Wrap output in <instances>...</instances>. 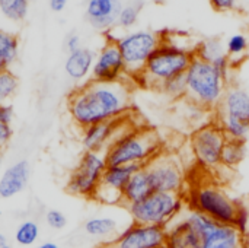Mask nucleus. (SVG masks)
Listing matches in <instances>:
<instances>
[{
    "label": "nucleus",
    "mask_w": 249,
    "mask_h": 248,
    "mask_svg": "<svg viewBox=\"0 0 249 248\" xmlns=\"http://www.w3.org/2000/svg\"><path fill=\"white\" fill-rule=\"evenodd\" d=\"M185 32L172 31L168 41L160 42L146 61L143 72L133 80L144 88L159 89L171 77L185 75L194 58V47L184 44Z\"/></svg>",
    "instance_id": "nucleus-2"
},
{
    "label": "nucleus",
    "mask_w": 249,
    "mask_h": 248,
    "mask_svg": "<svg viewBox=\"0 0 249 248\" xmlns=\"http://www.w3.org/2000/svg\"><path fill=\"white\" fill-rule=\"evenodd\" d=\"M159 38L156 32L149 29H139L123 34L117 47L123 56L127 77L133 82L144 69L147 58L159 45Z\"/></svg>",
    "instance_id": "nucleus-7"
},
{
    "label": "nucleus",
    "mask_w": 249,
    "mask_h": 248,
    "mask_svg": "<svg viewBox=\"0 0 249 248\" xmlns=\"http://www.w3.org/2000/svg\"><path fill=\"white\" fill-rule=\"evenodd\" d=\"M0 248H13L9 244L7 237H6L4 234H1V232H0Z\"/></svg>",
    "instance_id": "nucleus-42"
},
{
    "label": "nucleus",
    "mask_w": 249,
    "mask_h": 248,
    "mask_svg": "<svg viewBox=\"0 0 249 248\" xmlns=\"http://www.w3.org/2000/svg\"><path fill=\"white\" fill-rule=\"evenodd\" d=\"M143 7L142 0H133L127 4H123V9L120 10L118 19H117V26L121 29H128L137 23L140 10Z\"/></svg>",
    "instance_id": "nucleus-30"
},
{
    "label": "nucleus",
    "mask_w": 249,
    "mask_h": 248,
    "mask_svg": "<svg viewBox=\"0 0 249 248\" xmlns=\"http://www.w3.org/2000/svg\"><path fill=\"white\" fill-rule=\"evenodd\" d=\"M217 124L223 129L225 134L228 139H235V140H245L249 134V124L229 118V117H219Z\"/></svg>",
    "instance_id": "nucleus-29"
},
{
    "label": "nucleus",
    "mask_w": 249,
    "mask_h": 248,
    "mask_svg": "<svg viewBox=\"0 0 249 248\" xmlns=\"http://www.w3.org/2000/svg\"><path fill=\"white\" fill-rule=\"evenodd\" d=\"M146 170L150 177L153 191L184 194L185 191V172L175 155L160 152L153 158Z\"/></svg>",
    "instance_id": "nucleus-10"
},
{
    "label": "nucleus",
    "mask_w": 249,
    "mask_h": 248,
    "mask_svg": "<svg viewBox=\"0 0 249 248\" xmlns=\"http://www.w3.org/2000/svg\"><path fill=\"white\" fill-rule=\"evenodd\" d=\"M19 56V39L15 32L0 29V73L9 72Z\"/></svg>",
    "instance_id": "nucleus-22"
},
{
    "label": "nucleus",
    "mask_w": 249,
    "mask_h": 248,
    "mask_svg": "<svg viewBox=\"0 0 249 248\" xmlns=\"http://www.w3.org/2000/svg\"><path fill=\"white\" fill-rule=\"evenodd\" d=\"M104 34V38H105V44H117L120 41V38L123 37V34H118V26L112 28V29H108Z\"/></svg>",
    "instance_id": "nucleus-40"
},
{
    "label": "nucleus",
    "mask_w": 249,
    "mask_h": 248,
    "mask_svg": "<svg viewBox=\"0 0 249 248\" xmlns=\"http://www.w3.org/2000/svg\"><path fill=\"white\" fill-rule=\"evenodd\" d=\"M85 232L93 238H108L118 232V222L111 216H93L85 222Z\"/></svg>",
    "instance_id": "nucleus-24"
},
{
    "label": "nucleus",
    "mask_w": 249,
    "mask_h": 248,
    "mask_svg": "<svg viewBox=\"0 0 249 248\" xmlns=\"http://www.w3.org/2000/svg\"><path fill=\"white\" fill-rule=\"evenodd\" d=\"M34 248H61L58 244H55V243H42V244H39V246H36V247Z\"/></svg>",
    "instance_id": "nucleus-43"
},
{
    "label": "nucleus",
    "mask_w": 249,
    "mask_h": 248,
    "mask_svg": "<svg viewBox=\"0 0 249 248\" xmlns=\"http://www.w3.org/2000/svg\"><path fill=\"white\" fill-rule=\"evenodd\" d=\"M217 113L219 117H229L249 124V92L238 86L228 88Z\"/></svg>",
    "instance_id": "nucleus-18"
},
{
    "label": "nucleus",
    "mask_w": 249,
    "mask_h": 248,
    "mask_svg": "<svg viewBox=\"0 0 249 248\" xmlns=\"http://www.w3.org/2000/svg\"><path fill=\"white\" fill-rule=\"evenodd\" d=\"M152 193H153V187H152V183H150L149 172H147L146 167L140 168L128 180L125 189L123 191L121 205L128 208V206H131L134 203H139V202L144 200Z\"/></svg>",
    "instance_id": "nucleus-21"
},
{
    "label": "nucleus",
    "mask_w": 249,
    "mask_h": 248,
    "mask_svg": "<svg viewBox=\"0 0 249 248\" xmlns=\"http://www.w3.org/2000/svg\"><path fill=\"white\" fill-rule=\"evenodd\" d=\"M162 94L172 99H184L187 96V82H185V75H178L175 77L168 79L163 82L159 89Z\"/></svg>",
    "instance_id": "nucleus-31"
},
{
    "label": "nucleus",
    "mask_w": 249,
    "mask_h": 248,
    "mask_svg": "<svg viewBox=\"0 0 249 248\" xmlns=\"http://www.w3.org/2000/svg\"><path fill=\"white\" fill-rule=\"evenodd\" d=\"M185 99L203 110H217L225 94L226 82L214 70L213 64L194 57L185 72Z\"/></svg>",
    "instance_id": "nucleus-4"
},
{
    "label": "nucleus",
    "mask_w": 249,
    "mask_h": 248,
    "mask_svg": "<svg viewBox=\"0 0 249 248\" xmlns=\"http://www.w3.org/2000/svg\"><path fill=\"white\" fill-rule=\"evenodd\" d=\"M86 1H90V0H86Z\"/></svg>",
    "instance_id": "nucleus-47"
},
{
    "label": "nucleus",
    "mask_w": 249,
    "mask_h": 248,
    "mask_svg": "<svg viewBox=\"0 0 249 248\" xmlns=\"http://www.w3.org/2000/svg\"><path fill=\"white\" fill-rule=\"evenodd\" d=\"M225 48H226V56L231 58V61L235 66L238 60L247 56L249 48V38L245 34H233L226 41Z\"/></svg>",
    "instance_id": "nucleus-28"
},
{
    "label": "nucleus",
    "mask_w": 249,
    "mask_h": 248,
    "mask_svg": "<svg viewBox=\"0 0 249 248\" xmlns=\"http://www.w3.org/2000/svg\"><path fill=\"white\" fill-rule=\"evenodd\" d=\"M50 9L55 13H60L66 9L67 6V0H48Z\"/></svg>",
    "instance_id": "nucleus-41"
},
{
    "label": "nucleus",
    "mask_w": 249,
    "mask_h": 248,
    "mask_svg": "<svg viewBox=\"0 0 249 248\" xmlns=\"http://www.w3.org/2000/svg\"><path fill=\"white\" fill-rule=\"evenodd\" d=\"M45 222H47V225H48L51 229L58 231V229L66 228V225H67V218H66V215H64L63 212L55 210V209H51V210H48V212L45 213Z\"/></svg>",
    "instance_id": "nucleus-35"
},
{
    "label": "nucleus",
    "mask_w": 249,
    "mask_h": 248,
    "mask_svg": "<svg viewBox=\"0 0 249 248\" xmlns=\"http://www.w3.org/2000/svg\"><path fill=\"white\" fill-rule=\"evenodd\" d=\"M242 248H249V243H248V238H247V241H245V244H244V247Z\"/></svg>",
    "instance_id": "nucleus-46"
},
{
    "label": "nucleus",
    "mask_w": 249,
    "mask_h": 248,
    "mask_svg": "<svg viewBox=\"0 0 249 248\" xmlns=\"http://www.w3.org/2000/svg\"><path fill=\"white\" fill-rule=\"evenodd\" d=\"M247 241L233 225L216 224L201 237L200 248H242Z\"/></svg>",
    "instance_id": "nucleus-19"
},
{
    "label": "nucleus",
    "mask_w": 249,
    "mask_h": 248,
    "mask_svg": "<svg viewBox=\"0 0 249 248\" xmlns=\"http://www.w3.org/2000/svg\"><path fill=\"white\" fill-rule=\"evenodd\" d=\"M38 238H39V225L32 219L22 221L15 231V241L22 247L34 246L38 241Z\"/></svg>",
    "instance_id": "nucleus-27"
},
{
    "label": "nucleus",
    "mask_w": 249,
    "mask_h": 248,
    "mask_svg": "<svg viewBox=\"0 0 249 248\" xmlns=\"http://www.w3.org/2000/svg\"><path fill=\"white\" fill-rule=\"evenodd\" d=\"M226 134L217 123L200 126L191 134V151L197 164L206 170L222 167V152L226 145Z\"/></svg>",
    "instance_id": "nucleus-8"
},
{
    "label": "nucleus",
    "mask_w": 249,
    "mask_h": 248,
    "mask_svg": "<svg viewBox=\"0 0 249 248\" xmlns=\"http://www.w3.org/2000/svg\"><path fill=\"white\" fill-rule=\"evenodd\" d=\"M187 209L184 194L153 191L144 200L127 208L134 224L168 228Z\"/></svg>",
    "instance_id": "nucleus-5"
},
{
    "label": "nucleus",
    "mask_w": 249,
    "mask_h": 248,
    "mask_svg": "<svg viewBox=\"0 0 249 248\" xmlns=\"http://www.w3.org/2000/svg\"><path fill=\"white\" fill-rule=\"evenodd\" d=\"M131 82L102 83L89 80L69 96V113L73 121L86 129L127 115L131 110Z\"/></svg>",
    "instance_id": "nucleus-1"
},
{
    "label": "nucleus",
    "mask_w": 249,
    "mask_h": 248,
    "mask_svg": "<svg viewBox=\"0 0 249 248\" xmlns=\"http://www.w3.org/2000/svg\"><path fill=\"white\" fill-rule=\"evenodd\" d=\"M1 165H3V155L0 153V170H1Z\"/></svg>",
    "instance_id": "nucleus-45"
},
{
    "label": "nucleus",
    "mask_w": 249,
    "mask_h": 248,
    "mask_svg": "<svg viewBox=\"0 0 249 248\" xmlns=\"http://www.w3.org/2000/svg\"><path fill=\"white\" fill-rule=\"evenodd\" d=\"M96 54L90 48H80L67 54L64 61V72L73 82H83L92 75V67Z\"/></svg>",
    "instance_id": "nucleus-20"
},
{
    "label": "nucleus",
    "mask_w": 249,
    "mask_h": 248,
    "mask_svg": "<svg viewBox=\"0 0 249 248\" xmlns=\"http://www.w3.org/2000/svg\"><path fill=\"white\" fill-rule=\"evenodd\" d=\"M29 12V0H0V18L7 25L22 23Z\"/></svg>",
    "instance_id": "nucleus-23"
},
{
    "label": "nucleus",
    "mask_w": 249,
    "mask_h": 248,
    "mask_svg": "<svg viewBox=\"0 0 249 248\" xmlns=\"http://www.w3.org/2000/svg\"><path fill=\"white\" fill-rule=\"evenodd\" d=\"M245 156H247L245 140L228 139L222 152V167L226 170H233L242 164Z\"/></svg>",
    "instance_id": "nucleus-25"
},
{
    "label": "nucleus",
    "mask_w": 249,
    "mask_h": 248,
    "mask_svg": "<svg viewBox=\"0 0 249 248\" xmlns=\"http://www.w3.org/2000/svg\"><path fill=\"white\" fill-rule=\"evenodd\" d=\"M82 48V39L77 34H70L66 39V50L67 53H74Z\"/></svg>",
    "instance_id": "nucleus-37"
},
{
    "label": "nucleus",
    "mask_w": 249,
    "mask_h": 248,
    "mask_svg": "<svg viewBox=\"0 0 249 248\" xmlns=\"http://www.w3.org/2000/svg\"><path fill=\"white\" fill-rule=\"evenodd\" d=\"M201 238L184 213L166 228L165 248H200Z\"/></svg>",
    "instance_id": "nucleus-17"
},
{
    "label": "nucleus",
    "mask_w": 249,
    "mask_h": 248,
    "mask_svg": "<svg viewBox=\"0 0 249 248\" xmlns=\"http://www.w3.org/2000/svg\"><path fill=\"white\" fill-rule=\"evenodd\" d=\"M150 1H153V3H156V4H163V3H166V0H150Z\"/></svg>",
    "instance_id": "nucleus-44"
},
{
    "label": "nucleus",
    "mask_w": 249,
    "mask_h": 248,
    "mask_svg": "<svg viewBox=\"0 0 249 248\" xmlns=\"http://www.w3.org/2000/svg\"><path fill=\"white\" fill-rule=\"evenodd\" d=\"M140 168L143 167H139V165L107 167L93 199L104 205H121L123 191L128 180Z\"/></svg>",
    "instance_id": "nucleus-13"
},
{
    "label": "nucleus",
    "mask_w": 249,
    "mask_h": 248,
    "mask_svg": "<svg viewBox=\"0 0 249 248\" xmlns=\"http://www.w3.org/2000/svg\"><path fill=\"white\" fill-rule=\"evenodd\" d=\"M12 134H13V132H12L10 124L0 123V149H1V148H4V146L10 142Z\"/></svg>",
    "instance_id": "nucleus-38"
},
{
    "label": "nucleus",
    "mask_w": 249,
    "mask_h": 248,
    "mask_svg": "<svg viewBox=\"0 0 249 248\" xmlns=\"http://www.w3.org/2000/svg\"><path fill=\"white\" fill-rule=\"evenodd\" d=\"M244 237H248L249 232V209L239 202V206H238V210H236V215H235V219H233V224H232Z\"/></svg>",
    "instance_id": "nucleus-33"
},
{
    "label": "nucleus",
    "mask_w": 249,
    "mask_h": 248,
    "mask_svg": "<svg viewBox=\"0 0 249 248\" xmlns=\"http://www.w3.org/2000/svg\"><path fill=\"white\" fill-rule=\"evenodd\" d=\"M134 129L128 124L127 115L121 118H115L111 121L98 123L83 129L82 134V145L88 152H99L105 153L107 149L124 133Z\"/></svg>",
    "instance_id": "nucleus-11"
},
{
    "label": "nucleus",
    "mask_w": 249,
    "mask_h": 248,
    "mask_svg": "<svg viewBox=\"0 0 249 248\" xmlns=\"http://www.w3.org/2000/svg\"><path fill=\"white\" fill-rule=\"evenodd\" d=\"M90 80L102 83H115L130 80L127 77L125 64L117 44H104L95 57Z\"/></svg>",
    "instance_id": "nucleus-14"
},
{
    "label": "nucleus",
    "mask_w": 249,
    "mask_h": 248,
    "mask_svg": "<svg viewBox=\"0 0 249 248\" xmlns=\"http://www.w3.org/2000/svg\"><path fill=\"white\" fill-rule=\"evenodd\" d=\"M18 85V77L10 70L0 73V105L7 104V101L15 95Z\"/></svg>",
    "instance_id": "nucleus-32"
},
{
    "label": "nucleus",
    "mask_w": 249,
    "mask_h": 248,
    "mask_svg": "<svg viewBox=\"0 0 249 248\" xmlns=\"http://www.w3.org/2000/svg\"><path fill=\"white\" fill-rule=\"evenodd\" d=\"M29 175L31 167L28 161L20 159L9 165L0 175V197L12 199L20 194L29 183Z\"/></svg>",
    "instance_id": "nucleus-16"
},
{
    "label": "nucleus",
    "mask_w": 249,
    "mask_h": 248,
    "mask_svg": "<svg viewBox=\"0 0 249 248\" xmlns=\"http://www.w3.org/2000/svg\"><path fill=\"white\" fill-rule=\"evenodd\" d=\"M160 152L162 143L155 130L134 127L120 136L104 155L108 167L139 165L144 168Z\"/></svg>",
    "instance_id": "nucleus-3"
},
{
    "label": "nucleus",
    "mask_w": 249,
    "mask_h": 248,
    "mask_svg": "<svg viewBox=\"0 0 249 248\" xmlns=\"http://www.w3.org/2000/svg\"><path fill=\"white\" fill-rule=\"evenodd\" d=\"M121 9V0H90L86 4V18L92 28L105 32L117 26Z\"/></svg>",
    "instance_id": "nucleus-15"
},
{
    "label": "nucleus",
    "mask_w": 249,
    "mask_h": 248,
    "mask_svg": "<svg viewBox=\"0 0 249 248\" xmlns=\"http://www.w3.org/2000/svg\"><path fill=\"white\" fill-rule=\"evenodd\" d=\"M212 64H213L214 70L220 75V77L228 83L229 82V77L232 75V70H233V63L231 61V58L226 54H223V56L217 57Z\"/></svg>",
    "instance_id": "nucleus-34"
},
{
    "label": "nucleus",
    "mask_w": 249,
    "mask_h": 248,
    "mask_svg": "<svg viewBox=\"0 0 249 248\" xmlns=\"http://www.w3.org/2000/svg\"><path fill=\"white\" fill-rule=\"evenodd\" d=\"M12 118H13V107L10 104L0 105V123L10 124Z\"/></svg>",
    "instance_id": "nucleus-39"
},
{
    "label": "nucleus",
    "mask_w": 249,
    "mask_h": 248,
    "mask_svg": "<svg viewBox=\"0 0 249 248\" xmlns=\"http://www.w3.org/2000/svg\"><path fill=\"white\" fill-rule=\"evenodd\" d=\"M107 167L104 153L86 151L82 155L77 168L69 177L67 191L74 196L93 199Z\"/></svg>",
    "instance_id": "nucleus-9"
},
{
    "label": "nucleus",
    "mask_w": 249,
    "mask_h": 248,
    "mask_svg": "<svg viewBox=\"0 0 249 248\" xmlns=\"http://www.w3.org/2000/svg\"><path fill=\"white\" fill-rule=\"evenodd\" d=\"M187 209L198 210L217 224L232 225L239 202L213 183H200L184 194Z\"/></svg>",
    "instance_id": "nucleus-6"
},
{
    "label": "nucleus",
    "mask_w": 249,
    "mask_h": 248,
    "mask_svg": "<svg viewBox=\"0 0 249 248\" xmlns=\"http://www.w3.org/2000/svg\"><path fill=\"white\" fill-rule=\"evenodd\" d=\"M216 12H231L236 7V0H209Z\"/></svg>",
    "instance_id": "nucleus-36"
},
{
    "label": "nucleus",
    "mask_w": 249,
    "mask_h": 248,
    "mask_svg": "<svg viewBox=\"0 0 249 248\" xmlns=\"http://www.w3.org/2000/svg\"><path fill=\"white\" fill-rule=\"evenodd\" d=\"M223 54H226L225 44L217 38H207V39H201V41L196 42L194 57H197V58L213 63L217 57H220Z\"/></svg>",
    "instance_id": "nucleus-26"
},
{
    "label": "nucleus",
    "mask_w": 249,
    "mask_h": 248,
    "mask_svg": "<svg viewBox=\"0 0 249 248\" xmlns=\"http://www.w3.org/2000/svg\"><path fill=\"white\" fill-rule=\"evenodd\" d=\"M166 228L131 224L124 228L108 248H165Z\"/></svg>",
    "instance_id": "nucleus-12"
}]
</instances>
